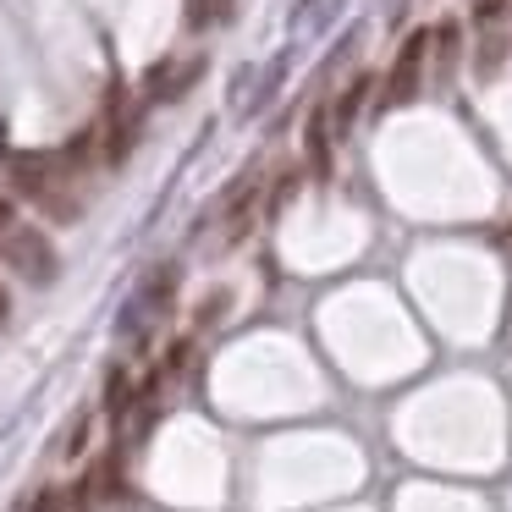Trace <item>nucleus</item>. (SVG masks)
Here are the masks:
<instances>
[{
    "instance_id": "f03ea898",
    "label": "nucleus",
    "mask_w": 512,
    "mask_h": 512,
    "mask_svg": "<svg viewBox=\"0 0 512 512\" xmlns=\"http://www.w3.org/2000/svg\"><path fill=\"white\" fill-rule=\"evenodd\" d=\"M430 45H435V34L430 28H413L408 39H402V50H397V61H391V100H413L419 94V78H424V61H430Z\"/></svg>"
},
{
    "instance_id": "423d86ee",
    "label": "nucleus",
    "mask_w": 512,
    "mask_h": 512,
    "mask_svg": "<svg viewBox=\"0 0 512 512\" xmlns=\"http://www.w3.org/2000/svg\"><path fill=\"white\" fill-rule=\"evenodd\" d=\"M6 309H12V298H6V287H0V320H6Z\"/></svg>"
},
{
    "instance_id": "39448f33",
    "label": "nucleus",
    "mask_w": 512,
    "mask_h": 512,
    "mask_svg": "<svg viewBox=\"0 0 512 512\" xmlns=\"http://www.w3.org/2000/svg\"><path fill=\"white\" fill-rule=\"evenodd\" d=\"M83 435H89V419H78V424L67 430V457H78V452H83Z\"/></svg>"
},
{
    "instance_id": "0eeeda50",
    "label": "nucleus",
    "mask_w": 512,
    "mask_h": 512,
    "mask_svg": "<svg viewBox=\"0 0 512 512\" xmlns=\"http://www.w3.org/2000/svg\"><path fill=\"white\" fill-rule=\"evenodd\" d=\"M6 221H12V210H6V204H0V232H6Z\"/></svg>"
},
{
    "instance_id": "7ed1b4c3",
    "label": "nucleus",
    "mask_w": 512,
    "mask_h": 512,
    "mask_svg": "<svg viewBox=\"0 0 512 512\" xmlns=\"http://www.w3.org/2000/svg\"><path fill=\"white\" fill-rule=\"evenodd\" d=\"M303 149H309V171L314 182H331L336 160H331V122H325V111L309 116V127H303Z\"/></svg>"
},
{
    "instance_id": "20e7f679",
    "label": "nucleus",
    "mask_w": 512,
    "mask_h": 512,
    "mask_svg": "<svg viewBox=\"0 0 512 512\" xmlns=\"http://www.w3.org/2000/svg\"><path fill=\"white\" fill-rule=\"evenodd\" d=\"M364 94H369V78H358V83H353V89H347V94H342V105H336V111H325V122H331V127H336V133H331V138H342V133H347V127H353V116H358V105H364Z\"/></svg>"
},
{
    "instance_id": "f257e3e1",
    "label": "nucleus",
    "mask_w": 512,
    "mask_h": 512,
    "mask_svg": "<svg viewBox=\"0 0 512 512\" xmlns=\"http://www.w3.org/2000/svg\"><path fill=\"white\" fill-rule=\"evenodd\" d=\"M0 248H6V259H12L17 276L39 281V287L56 276V248H50L45 237L34 232V226H17V232H6V243H0Z\"/></svg>"
}]
</instances>
